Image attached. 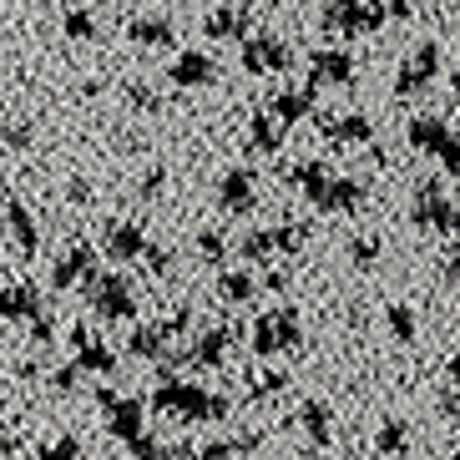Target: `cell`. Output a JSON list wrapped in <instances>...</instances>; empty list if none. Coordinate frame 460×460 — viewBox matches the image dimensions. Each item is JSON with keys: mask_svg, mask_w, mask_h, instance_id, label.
Segmentation results:
<instances>
[{"mask_svg": "<svg viewBox=\"0 0 460 460\" xmlns=\"http://www.w3.org/2000/svg\"><path fill=\"white\" fill-rule=\"evenodd\" d=\"M152 410L172 420H228V394L203 390V385H188V379H163L152 390Z\"/></svg>", "mask_w": 460, "mask_h": 460, "instance_id": "cell-1", "label": "cell"}, {"mask_svg": "<svg viewBox=\"0 0 460 460\" xmlns=\"http://www.w3.org/2000/svg\"><path fill=\"white\" fill-rule=\"evenodd\" d=\"M298 339H304V319H298L294 304H284V309H269V314L253 324V334H248V349L263 354V359H273V354L298 349Z\"/></svg>", "mask_w": 460, "mask_h": 460, "instance_id": "cell-2", "label": "cell"}, {"mask_svg": "<svg viewBox=\"0 0 460 460\" xmlns=\"http://www.w3.org/2000/svg\"><path fill=\"white\" fill-rule=\"evenodd\" d=\"M319 21L334 36H369L390 21V0H329Z\"/></svg>", "mask_w": 460, "mask_h": 460, "instance_id": "cell-3", "label": "cell"}, {"mask_svg": "<svg viewBox=\"0 0 460 460\" xmlns=\"http://www.w3.org/2000/svg\"><path fill=\"white\" fill-rule=\"evenodd\" d=\"M86 294H92V314L107 319V324H127V319L137 314V294H132V284H127L122 273H102Z\"/></svg>", "mask_w": 460, "mask_h": 460, "instance_id": "cell-4", "label": "cell"}, {"mask_svg": "<svg viewBox=\"0 0 460 460\" xmlns=\"http://www.w3.org/2000/svg\"><path fill=\"white\" fill-rule=\"evenodd\" d=\"M369 198L365 177H349V172H329L319 188L309 192V203L319 208V213H359Z\"/></svg>", "mask_w": 460, "mask_h": 460, "instance_id": "cell-5", "label": "cell"}, {"mask_svg": "<svg viewBox=\"0 0 460 460\" xmlns=\"http://www.w3.org/2000/svg\"><path fill=\"white\" fill-rule=\"evenodd\" d=\"M440 76V46L435 41H420L415 51L400 61V76H394V96H420L425 86Z\"/></svg>", "mask_w": 460, "mask_h": 460, "instance_id": "cell-6", "label": "cell"}, {"mask_svg": "<svg viewBox=\"0 0 460 460\" xmlns=\"http://www.w3.org/2000/svg\"><path fill=\"white\" fill-rule=\"evenodd\" d=\"M96 405H107V430L117 435V440H127V446L147 440V435H142V420H147L142 400H132V394H111V390H102V394H96Z\"/></svg>", "mask_w": 460, "mask_h": 460, "instance_id": "cell-7", "label": "cell"}, {"mask_svg": "<svg viewBox=\"0 0 460 460\" xmlns=\"http://www.w3.org/2000/svg\"><path fill=\"white\" fill-rule=\"evenodd\" d=\"M217 208L233 217H243L258 208V188H253V167H228V172L217 177V188H213Z\"/></svg>", "mask_w": 460, "mask_h": 460, "instance_id": "cell-8", "label": "cell"}, {"mask_svg": "<svg viewBox=\"0 0 460 460\" xmlns=\"http://www.w3.org/2000/svg\"><path fill=\"white\" fill-rule=\"evenodd\" d=\"M294 51H288L279 36H248L243 41V71L248 76H273V71H288Z\"/></svg>", "mask_w": 460, "mask_h": 460, "instance_id": "cell-9", "label": "cell"}, {"mask_svg": "<svg viewBox=\"0 0 460 460\" xmlns=\"http://www.w3.org/2000/svg\"><path fill=\"white\" fill-rule=\"evenodd\" d=\"M354 82V56L339 51V46H319V51L309 56V86L319 92V86H349Z\"/></svg>", "mask_w": 460, "mask_h": 460, "instance_id": "cell-10", "label": "cell"}, {"mask_svg": "<svg viewBox=\"0 0 460 460\" xmlns=\"http://www.w3.org/2000/svg\"><path fill=\"white\" fill-rule=\"evenodd\" d=\"M76 284H86V288L96 284V253L86 243L66 248V253L56 258V269H51V288H76Z\"/></svg>", "mask_w": 460, "mask_h": 460, "instance_id": "cell-11", "label": "cell"}, {"mask_svg": "<svg viewBox=\"0 0 460 460\" xmlns=\"http://www.w3.org/2000/svg\"><path fill=\"white\" fill-rule=\"evenodd\" d=\"M0 319H5V324H36V319H46L41 288H36V284H11V288H0Z\"/></svg>", "mask_w": 460, "mask_h": 460, "instance_id": "cell-12", "label": "cell"}, {"mask_svg": "<svg viewBox=\"0 0 460 460\" xmlns=\"http://www.w3.org/2000/svg\"><path fill=\"white\" fill-rule=\"evenodd\" d=\"M167 82L172 86H213L217 82V66H213V56L208 51H177L172 61H167Z\"/></svg>", "mask_w": 460, "mask_h": 460, "instance_id": "cell-13", "label": "cell"}, {"mask_svg": "<svg viewBox=\"0 0 460 460\" xmlns=\"http://www.w3.org/2000/svg\"><path fill=\"white\" fill-rule=\"evenodd\" d=\"M233 339H238V329H233V324H223V329H203V334L192 339V349H188V365L223 369V365H228V349H233Z\"/></svg>", "mask_w": 460, "mask_h": 460, "instance_id": "cell-14", "label": "cell"}, {"mask_svg": "<svg viewBox=\"0 0 460 460\" xmlns=\"http://www.w3.org/2000/svg\"><path fill=\"white\" fill-rule=\"evenodd\" d=\"M324 142H334V147H369L375 142V127H369L365 111H344V117H324Z\"/></svg>", "mask_w": 460, "mask_h": 460, "instance_id": "cell-15", "label": "cell"}, {"mask_svg": "<svg viewBox=\"0 0 460 460\" xmlns=\"http://www.w3.org/2000/svg\"><path fill=\"white\" fill-rule=\"evenodd\" d=\"M127 41L142 46V51H163V46H177V26L167 15H132L127 21Z\"/></svg>", "mask_w": 460, "mask_h": 460, "instance_id": "cell-16", "label": "cell"}, {"mask_svg": "<svg viewBox=\"0 0 460 460\" xmlns=\"http://www.w3.org/2000/svg\"><path fill=\"white\" fill-rule=\"evenodd\" d=\"M208 41H248V5H213L203 15Z\"/></svg>", "mask_w": 460, "mask_h": 460, "instance_id": "cell-17", "label": "cell"}, {"mask_svg": "<svg viewBox=\"0 0 460 460\" xmlns=\"http://www.w3.org/2000/svg\"><path fill=\"white\" fill-rule=\"evenodd\" d=\"M147 233H142V223H111L107 228V258H117V263H137V258H147Z\"/></svg>", "mask_w": 460, "mask_h": 460, "instance_id": "cell-18", "label": "cell"}, {"mask_svg": "<svg viewBox=\"0 0 460 460\" xmlns=\"http://www.w3.org/2000/svg\"><path fill=\"white\" fill-rule=\"evenodd\" d=\"M405 142H410L415 152H430V157H440V152L456 142V137H450V127L440 122V117H415V122L405 127Z\"/></svg>", "mask_w": 460, "mask_h": 460, "instance_id": "cell-19", "label": "cell"}, {"mask_svg": "<svg viewBox=\"0 0 460 460\" xmlns=\"http://www.w3.org/2000/svg\"><path fill=\"white\" fill-rule=\"evenodd\" d=\"M314 96H319L314 86H284V92H273L269 111H273L284 127H294V122H304V117L314 111Z\"/></svg>", "mask_w": 460, "mask_h": 460, "instance_id": "cell-20", "label": "cell"}, {"mask_svg": "<svg viewBox=\"0 0 460 460\" xmlns=\"http://www.w3.org/2000/svg\"><path fill=\"white\" fill-rule=\"evenodd\" d=\"M167 329L163 324H137L132 334H127V354H132V359H152V365H163L167 359Z\"/></svg>", "mask_w": 460, "mask_h": 460, "instance_id": "cell-21", "label": "cell"}, {"mask_svg": "<svg viewBox=\"0 0 460 460\" xmlns=\"http://www.w3.org/2000/svg\"><path fill=\"white\" fill-rule=\"evenodd\" d=\"M5 228H11V243L21 248V253H36V248H41L36 217H31V208L21 203V198H11V203H5Z\"/></svg>", "mask_w": 460, "mask_h": 460, "instance_id": "cell-22", "label": "cell"}, {"mask_svg": "<svg viewBox=\"0 0 460 460\" xmlns=\"http://www.w3.org/2000/svg\"><path fill=\"white\" fill-rule=\"evenodd\" d=\"M298 430L309 435L314 446H329V430H334V415H329L324 400H304V410H298Z\"/></svg>", "mask_w": 460, "mask_h": 460, "instance_id": "cell-23", "label": "cell"}, {"mask_svg": "<svg viewBox=\"0 0 460 460\" xmlns=\"http://www.w3.org/2000/svg\"><path fill=\"white\" fill-rule=\"evenodd\" d=\"M248 142H253L258 152H279L284 147V122H279L273 111H253V117H248Z\"/></svg>", "mask_w": 460, "mask_h": 460, "instance_id": "cell-24", "label": "cell"}, {"mask_svg": "<svg viewBox=\"0 0 460 460\" xmlns=\"http://www.w3.org/2000/svg\"><path fill=\"white\" fill-rule=\"evenodd\" d=\"M217 294L228 298V304H253V298H258V279L248 269H228L223 279H217Z\"/></svg>", "mask_w": 460, "mask_h": 460, "instance_id": "cell-25", "label": "cell"}, {"mask_svg": "<svg viewBox=\"0 0 460 460\" xmlns=\"http://www.w3.org/2000/svg\"><path fill=\"white\" fill-rule=\"evenodd\" d=\"M375 450L379 456H400V450H410V420L390 415L385 425L375 430Z\"/></svg>", "mask_w": 460, "mask_h": 460, "instance_id": "cell-26", "label": "cell"}, {"mask_svg": "<svg viewBox=\"0 0 460 460\" xmlns=\"http://www.w3.org/2000/svg\"><path fill=\"white\" fill-rule=\"evenodd\" d=\"M238 253H243V263H263V258H273V253H279L273 228H248L243 238H238Z\"/></svg>", "mask_w": 460, "mask_h": 460, "instance_id": "cell-27", "label": "cell"}, {"mask_svg": "<svg viewBox=\"0 0 460 460\" xmlns=\"http://www.w3.org/2000/svg\"><path fill=\"white\" fill-rule=\"evenodd\" d=\"M71 365L82 369V375H111V369H117V349H107V344H86V349H76Z\"/></svg>", "mask_w": 460, "mask_h": 460, "instance_id": "cell-28", "label": "cell"}, {"mask_svg": "<svg viewBox=\"0 0 460 460\" xmlns=\"http://www.w3.org/2000/svg\"><path fill=\"white\" fill-rule=\"evenodd\" d=\"M61 31H66V41H92L96 21H92V11H86V5H71L66 21H61Z\"/></svg>", "mask_w": 460, "mask_h": 460, "instance_id": "cell-29", "label": "cell"}, {"mask_svg": "<svg viewBox=\"0 0 460 460\" xmlns=\"http://www.w3.org/2000/svg\"><path fill=\"white\" fill-rule=\"evenodd\" d=\"M385 324H390V334L400 339V344H410V339H415V309H410V304H390V309H385Z\"/></svg>", "mask_w": 460, "mask_h": 460, "instance_id": "cell-30", "label": "cell"}, {"mask_svg": "<svg viewBox=\"0 0 460 460\" xmlns=\"http://www.w3.org/2000/svg\"><path fill=\"white\" fill-rule=\"evenodd\" d=\"M192 248H198V258H203V263H223V253H228V238H223L217 228H198Z\"/></svg>", "mask_w": 460, "mask_h": 460, "instance_id": "cell-31", "label": "cell"}, {"mask_svg": "<svg viewBox=\"0 0 460 460\" xmlns=\"http://www.w3.org/2000/svg\"><path fill=\"white\" fill-rule=\"evenodd\" d=\"M288 385V369H263L258 379H248V400H269Z\"/></svg>", "mask_w": 460, "mask_h": 460, "instance_id": "cell-32", "label": "cell"}, {"mask_svg": "<svg viewBox=\"0 0 460 460\" xmlns=\"http://www.w3.org/2000/svg\"><path fill=\"white\" fill-rule=\"evenodd\" d=\"M304 238H309V223H279V228H273L279 253H298V248H304Z\"/></svg>", "mask_w": 460, "mask_h": 460, "instance_id": "cell-33", "label": "cell"}, {"mask_svg": "<svg viewBox=\"0 0 460 460\" xmlns=\"http://www.w3.org/2000/svg\"><path fill=\"white\" fill-rule=\"evenodd\" d=\"M349 263H354V269H375V263H379V238H354V243H349Z\"/></svg>", "mask_w": 460, "mask_h": 460, "instance_id": "cell-34", "label": "cell"}, {"mask_svg": "<svg viewBox=\"0 0 460 460\" xmlns=\"http://www.w3.org/2000/svg\"><path fill=\"white\" fill-rule=\"evenodd\" d=\"M82 369H76V365H61V369H56V375H51V390L56 394H71V390H82Z\"/></svg>", "mask_w": 460, "mask_h": 460, "instance_id": "cell-35", "label": "cell"}, {"mask_svg": "<svg viewBox=\"0 0 460 460\" xmlns=\"http://www.w3.org/2000/svg\"><path fill=\"white\" fill-rule=\"evenodd\" d=\"M41 460H82V440H56V446H46L41 450Z\"/></svg>", "mask_w": 460, "mask_h": 460, "instance_id": "cell-36", "label": "cell"}, {"mask_svg": "<svg viewBox=\"0 0 460 460\" xmlns=\"http://www.w3.org/2000/svg\"><path fill=\"white\" fill-rule=\"evenodd\" d=\"M127 102H132L137 111H157V92H152V86H142V82L127 86Z\"/></svg>", "mask_w": 460, "mask_h": 460, "instance_id": "cell-37", "label": "cell"}, {"mask_svg": "<svg viewBox=\"0 0 460 460\" xmlns=\"http://www.w3.org/2000/svg\"><path fill=\"white\" fill-rule=\"evenodd\" d=\"M132 460H177L167 446H157V440H137L132 446Z\"/></svg>", "mask_w": 460, "mask_h": 460, "instance_id": "cell-38", "label": "cell"}, {"mask_svg": "<svg viewBox=\"0 0 460 460\" xmlns=\"http://www.w3.org/2000/svg\"><path fill=\"white\" fill-rule=\"evenodd\" d=\"M172 263H177L172 248H163V243H152V248H147V269H152V273H172Z\"/></svg>", "mask_w": 460, "mask_h": 460, "instance_id": "cell-39", "label": "cell"}, {"mask_svg": "<svg viewBox=\"0 0 460 460\" xmlns=\"http://www.w3.org/2000/svg\"><path fill=\"white\" fill-rule=\"evenodd\" d=\"M31 142H36V132H31L26 122H15V127H5V147H15V152H26Z\"/></svg>", "mask_w": 460, "mask_h": 460, "instance_id": "cell-40", "label": "cell"}, {"mask_svg": "<svg viewBox=\"0 0 460 460\" xmlns=\"http://www.w3.org/2000/svg\"><path fill=\"white\" fill-rule=\"evenodd\" d=\"M233 440H208V446H198V460H233Z\"/></svg>", "mask_w": 460, "mask_h": 460, "instance_id": "cell-41", "label": "cell"}, {"mask_svg": "<svg viewBox=\"0 0 460 460\" xmlns=\"http://www.w3.org/2000/svg\"><path fill=\"white\" fill-rule=\"evenodd\" d=\"M163 188H167V167H147V177H142V198H157Z\"/></svg>", "mask_w": 460, "mask_h": 460, "instance_id": "cell-42", "label": "cell"}, {"mask_svg": "<svg viewBox=\"0 0 460 460\" xmlns=\"http://www.w3.org/2000/svg\"><path fill=\"white\" fill-rule=\"evenodd\" d=\"M440 420L460 425V390H446V394H440Z\"/></svg>", "mask_w": 460, "mask_h": 460, "instance_id": "cell-43", "label": "cell"}, {"mask_svg": "<svg viewBox=\"0 0 460 460\" xmlns=\"http://www.w3.org/2000/svg\"><path fill=\"white\" fill-rule=\"evenodd\" d=\"M66 198H71V203H92V182H86V177H71Z\"/></svg>", "mask_w": 460, "mask_h": 460, "instance_id": "cell-44", "label": "cell"}, {"mask_svg": "<svg viewBox=\"0 0 460 460\" xmlns=\"http://www.w3.org/2000/svg\"><path fill=\"white\" fill-rule=\"evenodd\" d=\"M31 339H36V344H51V339H56V329H51V314H46V319H36V324H31Z\"/></svg>", "mask_w": 460, "mask_h": 460, "instance_id": "cell-45", "label": "cell"}, {"mask_svg": "<svg viewBox=\"0 0 460 460\" xmlns=\"http://www.w3.org/2000/svg\"><path fill=\"white\" fill-rule=\"evenodd\" d=\"M440 273H446V279H460V253H446V258H440Z\"/></svg>", "mask_w": 460, "mask_h": 460, "instance_id": "cell-46", "label": "cell"}, {"mask_svg": "<svg viewBox=\"0 0 460 460\" xmlns=\"http://www.w3.org/2000/svg\"><path fill=\"white\" fill-rule=\"evenodd\" d=\"M410 11H415V5H410V0H390V21H405Z\"/></svg>", "mask_w": 460, "mask_h": 460, "instance_id": "cell-47", "label": "cell"}, {"mask_svg": "<svg viewBox=\"0 0 460 460\" xmlns=\"http://www.w3.org/2000/svg\"><path fill=\"white\" fill-rule=\"evenodd\" d=\"M446 375H450V379H460V349L450 354V365H446Z\"/></svg>", "mask_w": 460, "mask_h": 460, "instance_id": "cell-48", "label": "cell"}, {"mask_svg": "<svg viewBox=\"0 0 460 460\" xmlns=\"http://www.w3.org/2000/svg\"><path fill=\"white\" fill-rule=\"evenodd\" d=\"M450 96H456V107H460V76H456V82H450Z\"/></svg>", "mask_w": 460, "mask_h": 460, "instance_id": "cell-49", "label": "cell"}, {"mask_svg": "<svg viewBox=\"0 0 460 460\" xmlns=\"http://www.w3.org/2000/svg\"><path fill=\"white\" fill-rule=\"evenodd\" d=\"M0 460H11V440H0Z\"/></svg>", "mask_w": 460, "mask_h": 460, "instance_id": "cell-50", "label": "cell"}, {"mask_svg": "<svg viewBox=\"0 0 460 460\" xmlns=\"http://www.w3.org/2000/svg\"><path fill=\"white\" fill-rule=\"evenodd\" d=\"M309 460H339V456H309Z\"/></svg>", "mask_w": 460, "mask_h": 460, "instance_id": "cell-51", "label": "cell"}, {"mask_svg": "<svg viewBox=\"0 0 460 460\" xmlns=\"http://www.w3.org/2000/svg\"><path fill=\"white\" fill-rule=\"evenodd\" d=\"M450 460H460V450H456V456H450Z\"/></svg>", "mask_w": 460, "mask_h": 460, "instance_id": "cell-52", "label": "cell"}]
</instances>
